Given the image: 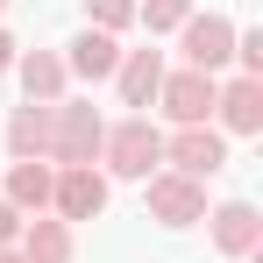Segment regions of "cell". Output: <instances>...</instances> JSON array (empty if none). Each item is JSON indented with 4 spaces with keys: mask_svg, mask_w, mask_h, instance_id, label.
<instances>
[{
    "mask_svg": "<svg viewBox=\"0 0 263 263\" xmlns=\"http://www.w3.org/2000/svg\"><path fill=\"white\" fill-rule=\"evenodd\" d=\"M100 164H107L114 178H149L157 164H164V135H157V121H149V114L114 121L107 142H100Z\"/></svg>",
    "mask_w": 263,
    "mask_h": 263,
    "instance_id": "obj_1",
    "label": "cell"
},
{
    "mask_svg": "<svg viewBox=\"0 0 263 263\" xmlns=\"http://www.w3.org/2000/svg\"><path fill=\"white\" fill-rule=\"evenodd\" d=\"M0 263H22V249H0Z\"/></svg>",
    "mask_w": 263,
    "mask_h": 263,
    "instance_id": "obj_21",
    "label": "cell"
},
{
    "mask_svg": "<svg viewBox=\"0 0 263 263\" xmlns=\"http://www.w3.org/2000/svg\"><path fill=\"white\" fill-rule=\"evenodd\" d=\"M100 142H107L100 107H79V100L50 107V164H100Z\"/></svg>",
    "mask_w": 263,
    "mask_h": 263,
    "instance_id": "obj_2",
    "label": "cell"
},
{
    "mask_svg": "<svg viewBox=\"0 0 263 263\" xmlns=\"http://www.w3.org/2000/svg\"><path fill=\"white\" fill-rule=\"evenodd\" d=\"M185 71H206V79H220V64L235 57V22L228 14H185Z\"/></svg>",
    "mask_w": 263,
    "mask_h": 263,
    "instance_id": "obj_6",
    "label": "cell"
},
{
    "mask_svg": "<svg viewBox=\"0 0 263 263\" xmlns=\"http://www.w3.org/2000/svg\"><path fill=\"white\" fill-rule=\"evenodd\" d=\"M214 86L220 79H206V71H164L157 107L171 114L178 128H206V121H214Z\"/></svg>",
    "mask_w": 263,
    "mask_h": 263,
    "instance_id": "obj_7",
    "label": "cell"
},
{
    "mask_svg": "<svg viewBox=\"0 0 263 263\" xmlns=\"http://www.w3.org/2000/svg\"><path fill=\"white\" fill-rule=\"evenodd\" d=\"M14 57H22V43H14V36L0 29V71H14Z\"/></svg>",
    "mask_w": 263,
    "mask_h": 263,
    "instance_id": "obj_20",
    "label": "cell"
},
{
    "mask_svg": "<svg viewBox=\"0 0 263 263\" xmlns=\"http://www.w3.org/2000/svg\"><path fill=\"white\" fill-rule=\"evenodd\" d=\"M50 214L57 220H100L107 214V171H92V164H57Z\"/></svg>",
    "mask_w": 263,
    "mask_h": 263,
    "instance_id": "obj_4",
    "label": "cell"
},
{
    "mask_svg": "<svg viewBox=\"0 0 263 263\" xmlns=\"http://www.w3.org/2000/svg\"><path fill=\"white\" fill-rule=\"evenodd\" d=\"M206 235H214L220 256H235V263H256L263 256V214L249 206V199H220L214 214H206Z\"/></svg>",
    "mask_w": 263,
    "mask_h": 263,
    "instance_id": "obj_5",
    "label": "cell"
},
{
    "mask_svg": "<svg viewBox=\"0 0 263 263\" xmlns=\"http://www.w3.org/2000/svg\"><path fill=\"white\" fill-rule=\"evenodd\" d=\"M214 114L228 135H256L263 128V79H220L214 86Z\"/></svg>",
    "mask_w": 263,
    "mask_h": 263,
    "instance_id": "obj_9",
    "label": "cell"
},
{
    "mask_svg": "<svg viewBox=\"0 0 263 263\" xmlns=\"http://www.w3.org/2000/svg\"><path fill=\"white\" fill-rule=\"evenodd\" d=\"M235 64L242 79H263V29H235Z\"/></svg>",
    "mask_w": 263,
    "mask_h": 263,
    "instance_id": "obj_18",
    "label": "cell"
},
{
    "mask_svg": "<svg viewBox=\"0 0 263 263\" xmlns=\"http://www.w3.org/2000/svg\"><path fill=\"white\" fill-rule=\"evenodd\" d=\"M22 263H71V220L57 214L22 220Z\"/></svg>",
    "mask_w": 263,
    "mask_h": 263,
    "instance_id": "obj_14",
    "label": "cell"
},
{
    "mask_svg": "<svg viewBox=\"0 0 263 263\" xmlns=\"http://www.w3.org/2000/svg\"><path fill=\"white\" fill-rule=\"evenodd\" d=\"M142 206L164 228H192V220H206V185L199 178H178V171H149L142 178Z\"/></svg>",
    "mask_w": 263,
    "mask_h": 263,
    "instance_id": "obj_3",
    "label": "cell"
},
{
    "mask_svg": "<svg viewBox=\"0 0 263 263\" xmlns=\"http://www.w3.org/2000/svg\"><path fill=\"white\" fill-rule=\"evenodd\" d=\"M14 79H22V92H29L36 107H57L71 71H64V57H57V50H22V57H14Z\"/></svg>",
    "mask_w": 263,
    "mask_h": 263,
    "instance_id": "obj_11",
    "label": "cell"
},
{
    "mask_svg": "<svg viewBox=\"0 0 263 263\" xmlns=\"http://www.w3.org/2000/svg\"><path fill=\"white\" fill-rule=\"evenodd\" d=\"M164 164H171L178 178H199V185H206L214 171H228V135L220 128H178L171 142H164Z\"/></svg>",
    "mask_w": 263,
    "mask_h": 263,
    "instance_id": "obj_8",
    "label": "cell"
},
{
    "mask_svg": "<svg viewBox=\"0 0 263 263\" xmlns=\"http://www.w3.org/2000/svg\"><path fill=\"white\" fill-rule=\"evenodd\" d=\"M14 242H22V214L0 199V249H14Z\"/></svg>",
    "mask_w": 263,
    "mask_h": 263,
    "instance_id": "obj_19",
    "label": "cell"
},
{
    "mask_svg": "<svg viewBox=\"0 0 263 263\" xmlns=\"http://www.w3.org/2000/svg\"><path fill=\"white\" fill-rule=\"evenodd\" d=\"M50 185H57V171L36 157V164H14V171H7V192H0V199H7L14 214H50Z\"/></svg>",
    "mask_w": 263,
    "mask_h": 263,
    "instance_id": "obj_15",
    "label": "cell"
},
{
    "mask_svg": "<svg viewBox=\"0 0 263 263\" xmlns=\"http://www.w3.org/2000/svg\"><path fill=\"white\" fill-rule=\"evenodd\" d=\"M0 14H7V0H0Z\"/></svg>",
    "mask_w": 263,
    "mask_h": 263,
    "instance_id": "obj_22",
    "label": "cell"
},
{
    "mask_svg": "<svg viewBox=\"0 0 263 263\" xmlns=\"http://www.w3.org/2000/svg\"><path fill=\"white\" fill-rule=\"evenodd\" d=\"M135 22V0H86V29H100V36H121Z\"/></svg>",
    "mask_w": 263,
    "mask_h": 263,
    "instance_id": "obj_17",
    "label": "cell"
},
{
    "mask_svg": "<svg viewBox=\"0 0 263 263\" xmlns=\"http://www.w3.org/2000/svg\"><path fill=\"white\" fill-rule=\"evenodd\" d=\"M114 64H121V43L114 36H100V29H79L71 43H64V71H79V79H114Z\"/></svg>",
    "mask_w": 263,
    "mask_h": 263,
    "instance_id": "obj_13",
    "label": "cell"
},
{
    "mask_svg": "<svg viewBox=\"0 0 263 263\" xmlns=\"http://www.w3.org/2000/svg\"><path fill=\"white\" fill-rule=\"evenodd\" d=\"M7 157H14V164H36V157H43L50 164V107L29 100V107L7 114Z\"/></svg>",
    "mask_w": 263,
    "mask_h": 263,
    "instance_id": "obj_12",
    "label": "cell"
},
{
    "mask_svg": "<svg viewBox=\"0 0 263 263\" xmlns=\"http://www.w3.org/2000/svg\"><path fill=\"white\" fill-rule=\"evenodd\" d=\"M114 86H121V107H157V86H164V50H121Z\"/></svg>",
    "mask_w": 263,
    "mask_h": 263,
    "instance_id": "obj_10",
    "label": "cell"
},
{
    "mask_svg": "<svg viewBox=\"0 0 263 263\" xmlns=\"http://www.w3.org/2000/svg\"><path fill=\"white\" fill-rule=\"evenodd\" d=\"M185 14H192V0H135V22H142L149 36H164V29H185Z\"/></svg>",
    "mask_w": 263,
    "mask_h": 263,
    "instance_id": "obj_16",
    "label": "cell"
}]
</instances>
